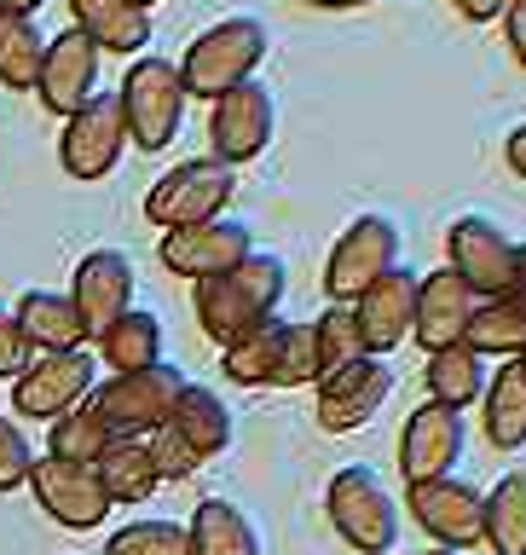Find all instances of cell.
Returning <instances> with one entry per match:
<instances>
[{
  "label": "cell",
  "mask_w": 526,
  "mask_h": 555,
  "mask_svg": "<svg viewBox=\"0 0 526 555\" xmlns=\"http://www.w3.org/2000/svg\"><path fill=\"white\" fill-rule=\"evenodd\" d=\"M290 289V267L267 249H255L249 260H238L232 272L220 278H203L197 289H191V307H197V324L208 341L232 347L238 336H249L255 324H267L278 301H284Z\"/></svg>",
  "instance_id": "1"
},
{
  "label": "cell",
  "mask_w": 526,
  "mask_h": 555,
  "mask_svg": "<svg viewBox=\"0 0 526 555\" xmlns=\"http://www.w3.org/2000/svg\"><path fill=\"white\" fill-rule=\"evenodd\" d=\"M267 47H272V35L249 12H232V17H220V24H208L197 41L185 47V59H180L185 93L191 99H220V93H232V87L255 81Z\"/></svg>",
  "instance_id": "2"
},
{
  "label": "cell",
  "mask_w": 526,
  "mask_h": 555,
  "mask_svg": "<svg viewBox=\"0 0 526 555\" xmlns=\"http://www.w3.org/2000/svg\"><path fill=\"white\" fill-rule=\"evenodd\" d=\"M324 509H330V527L342 532L347 550L394 555V544H399V503H394L388 486H382L376 468H364V463L336 468V480H330V492H324Z\"/></svg>",
  "instance_id": "3"
},
{
  "label": "cell",
  "mask_w": 526,
  "mask_h": 555,
  "mask_svg": "<svg viewBox=\"0 0 526 555\" xmlns=\"http://www.w3.org/2000/svg\"><path fill=\"white\" fill-rule=\"evenodd\" d=\"M116 99H121V116H128V139L139 151H163L174 145V133H180V121H185V81H180V64H168V59H139L128 64V76H121L116 87Z\"/></svg>",
  "instance_id": "4"
},
{
  "label": "cell",
  "mask_w": 526,
  "mask_h": 555,
  "mask_svg": "<svg viewBox=\"0 0 526 555\" xmlns=\"http://www.w3.org/2000/svg\"><path fill=\"white\" fill-rule=\"evenodd\" d=\"M238 197V173L215 163V156H191V163L168 168L163 180L145 191V220L163 232H185V225L220 220Z\"/></svg>",
  "instance_id": "5"
},
{
  "label": "cell",
  "mask_w": 526,
  "mask_h": 555,
  "mask_svg": "<svg viewBox=\"0 0 526 555\" xmlns=\"http://www.w3.org/2000/svg\"><path fill=\"white\" fill-rule=\"evenodd\" d=\"M185 393V371L180 364H151V371H128V376H111L104 388H93V405L111 428V440H145L174 416Z\"/></svg>",
  "instance_id": "6"
},
{
  "label": "cell",
  "mask_w": 526,
  "mask_h": 555,
  "mask_svg": "<svg viewBox=\"0 0 526 555\" xmlns=\"http://www.w3.org/2000/svg\"><path fill=\"white\" fill-rule=\"evenodd\" d=\"M399 249H406V232H399L394 215L347 220V232L336 237V249H330V260H324V295L342 301V307H354L382 272L399 267Z\"/></svg>",
  "instance_id": "7"
},
{
  "label": "cell",
  "mask_w": 526,
  "mask_h": 555,
  "mask_svg": "<svg viewBox=\"0 0 526 555\" xmlns=\"http://www.w3.org/2000/svg\"><path fill=\"white\" fill-rule=\"evenodd\" d=\"M128 116H121V99L116 93H93L76 116H64V133H59V163L69 180L81 185H99L111 180L128 156Z\"/></svg>",
  "instance_id": "8"
},
{
  "label": "cell",
  "mask_w": 526,
  "mask_h": 555,
  "mask_svg": "<svg viewBox=\"0 0 526 555\" xmlns=\"http://www.w3.org/2000/svg\"><path fill=\"white\" fill-rule=\"evenodd\" d=\"M446 255H451L446 267L458 272L480 301L521 284V243L503 232L498 220H486V215H458V220H451Z\"/></svg>",
  "instance_id": "9"
},
{
  "label": "cell",
  "mask_w": 526,
  "mask_h": 555,
  "mask_svg": "<svg viewBox=\"0 0 526 555\" xmlns=\"http://www.w3.org/2000/svg\"><path fill=\"white\" fill-rule=\"evenodd\" d=\"M272 133H278V99L267 81H243L232 93H220L215 111H208V156L226 168L255 163L272 145Z\"/></svg>",
  "instance_id": "10"
},
{
  "label": "cell",
  "mask_w": 526,
  "mask_h": 555,
  "mask_svg": "<svg viewBox=\"0 0 526 555\" xmlns=\"http://www.w3.org/2000/svg\"><path fill=\"white\" fill-rule=\"evenodd\" d=\"M406 509H411V520L440 550H458L463 555V550L486 544V492H480V486H469V480H458V475L411 486Z\"/></svg>",
  "instance_id": "11"
},
{
  "label": "cell",
  "mask_w": 526,
  "mask_h": 555,
  "mask_svg": "<svg viewBox=\"0 0 526 555\" xmlns=\"http://www.w3.org/2000/svg\"><path fill=\"white\" fill-rule=\"evenodd\" d=\"M93 353L76 347V353H35V364L12 382V411L17 416H41V423H59L64 411H76L87 393H93Z\"/></svg>",
  "instance_id": "12"
},
{
  "label": "cell",
  "mask_w": 526,
  "mask_h": 555,
  "mask_svg": "<svg viewBox=\"0 0 526 555\" xmlns=\"http://www.w3.org/2000/svg\"><path fill=\"white\" fill-rule=\"evenodd\" d=\"M463 446H469L463 411L423 399V405L406 416V434H399V475H406V486L440 480L463 463Z\"/></svg>",
  "instance_id": "13"
},
{
  "label": "cell",
  "mask_w": 526,
  "mask_h": 555,
  "mask_svg": "<svg viewBox=\"0 0 526 555\" xmlns=\"http://www.w3.org/2000/svg\"><path fill=\"white\" fill-rule=\"evenodd\" d=\"M249 255H255V232L232 215L185 225V232H163V267L174 278H191V284L232 272L238 260H249Z\"/></svg>",
  "instance_id": "14"
},
{
  "label": "cell",
  "mask_w": 526,
  "mask_h": 555,
  "mask_svg": "<svg viewBox=\"0 0 526 555\" xmlns=\"http://www.w3.org/2000/svg\"><path fill=\"white\" fill-rule=\"evenodd\" d=\"M133 260L121 249H93L81 255L76 278H69V301H76V319H81V336L99 341L121 312H133Z\"/></svg>",
  "instance_id": "15"
},
{
  "label": "cell",
  "mask_w": 526,
  "mask_h": 555,
  "mask_svg": "<svg viewBox=\"0 0 526 555\" xmlns=\"http://www.w3.org/2000/svg\"><path fill=\"white\" fill-rule=\"evenodd\" d=\"M29 492H35V503H41V509L59 520V527H69V532H93V527H104V515L116 509V503L104 498V486H99L93 468L64 463V457H35Z\"/></svg>",
  "instance_id": "16"
},
{
  "label": "cell",
  "mask_w": 526,
  "mask_h": 555,
  "mask_svg": "<svg viewBox=\"0 0 526 555\" xmlns=\"http://www.w3.org/2000/svg\"><path fill=\"white\" fill-rule=\"evenodd\" d=\"M388 393H394L388 359L364 353V359L347 364V371H336V376L319 382V428L354 434V428H364L382 405H388Z\"/></svg>",
  "instance_id": "17"
},
{
  "label": "cell",
  "mask_w": 526,
  "mask_h": 555,
  "mask_svg": "<svg viewBox=\"0 0 526 555\" xmlns=\"http://www.w3.org/2000/svg\"><path fill=\"white\" fill-rule=\"evenodd\" d=\"M475 312H480V295L469 289L451 267L423 272V278H416V324H411V341H423V353L458 347V341H469Z\"/></svg>",
  "instance_id": "18"
},
{
  "label": "cell",
  "mask_w": 526,
  "mask_h": 555,
  "mask_svg": "<svg viewBox=\"0 0 526 555\" xmlns=\"http://www.w3.org/2000/svg\"><path fill=\"white\" fill-rule=\"evenodd\" d=\"M99 59H104V52L87 41L76 24L47 41V59H41V76H35V93H41V104H47L52 116H76L81 104L99 93Z\"/></svg>",
  "instance_id": "19"
},
{
  "label": "cell",
  "mask_w": 526,
  "mask_h": 555,
  "mask_svg": "<svg viewBox=\"0 0 526 555\" xmlns=\"http://www.w3.org/2000/svg\"><path fill=\"white\" fill-rule=\"evenodd\" d=\"M416 278L411 267H394L382 272L371 289L354 301V319H359V336L376 359H388L399 341H411V324H416Z\"/></svg>",
  "instance_id": "20"
},
{
  "label": "cell",
  "mask_w": 526,
  "mask_h": 555,
  "mask_svg": "<svg viewBox=\"0 0 526 555\" xmlns=\"http://www.w3.org/2000/svg\"><path fill=\"white\" fill-rule=\"evenodd\" d=\"M17 330H24V341L35 353H76L87 341L81 336V319H76V301L59 289H24V301L12 307Z\"/></svg>",
  "instance_id": "21"
},
{
  "label": "cell",
  "mask_w": 526,
  "mask_h": 555,
  "mask_svg": "<svg viewBox=\"0 0 526 555\" xmlns=\"http://www.w3.org/2000/svg\"><path fill=\"white\" fill-rule=\"evenodd\" d=\"M69 24H76L99 52L151 47V12H139L133 0H69Z\"/></svg>",
  "instance_id": "22"
},
{
  "label": "cell",
  "mask_w": 526,
  "mask_h": 555,
  "mask_svg": "<svg viewBox=\"0 0 526 555\" xmlns=\"http://www.w3.org/2000/svg\"><path fill=\"white\" fill-rule=\"evenodd\" d=\"M168 428L208 463V457H220V451L232 446V405H226L215 388H203V382H185V393H180V405H174Z\"/></svg>",
  "instance_id": "23"
},
{
  "label": "cell",
  "mask_w": 526,
  "mask_h": 555,
  "mask_svg": "<svg viewBox=\"0 0 526 555\" xmlns=\"http://www.w3.org/2000/svg\"><path fill=\"white\" fill-rule=\"evenodd\" d=\"M191 555H260V527L232 498H203L185 520Z\"/></svg>",
  "instance_id": "24"
},
{
  "label": "cell",
  "mask_w": 526,
  "mask_h": 555,
  "mask_svg": "<svg viewBox=\"0 0 526 555\" xmlns=\"http://www.w3.org/2000/svg\"><path fill=\"white\" fill-rule=\"evenodd\" d=\"M423 382H428V399H434V405L469 411V405H480V393H486V382H492V371H486V359L475 353V347L458 341V347L428 353Z\"/></svg>",
  "instance_id": "25"
},
{
  "label": "cell",
  "mask_w": 526,
  "mask_h": 555,
  "mask_svg": "<svg viewBox=\"0 0 526 555\" xmlns=\"http://www.w3.org/2000/svg\"><path fill=\"white\" fill-rule=\"evenodd\" d=\"M469 347L480 359H515L526 347V284L503 289V295H486L475 324H469Z\"/></svg>",
  "instance_id": "26"
},
{
  "label": "cell",
  "mask_w": 526,
  "mask_h": 555,
  "mask_svg": "<svg viewBox=\"0 0 526 555\" xmlns=\"http://www.w3.org/2000/svg\"><path fill=\"white\" fill-rule=\"evenodd\" d=\"M93 475H99V486H104V498H111V503H145L156 486H163L145 440H111L99 451Z\"/></svg>",
  "instance_id": "27"
},
{
  "label": "cell",
  "mask_w": 526,
  "mask_h": 555,
  "mask_svg": "<svg viewBox=\"0 0 526 555\" xmlns=\"http://www.w3.org/2000/svg\"><path fill=\"white\" fill-rule=\"evenodd\" d=\"M99 353H104V364H111L116 376L151 371V364H163V319L145 312V307L121 312V319L99 336Z\"/></svg>",
  "instance_id": "28"
},
{
  "label": "cell",
  "mask_w": 526,
  "mask_h": 555,
  "mask_svg": "<svg viewBox=\"0 0 526 555\" xmlns=\"http://www.w3.org/2000/svg\"><path fill=\"white\" fill-rule=\"evenodd\" d=\"M480 405H486V440H492L498 451H521L526 446V376H521V364L510 359L503 371H492V382H486V393H480Z\"/></svg>",
  "instance_id": "29"
},
{
  "label": "cell",
  "mask_w": 526,
  "mask_h": 555,
  "mask_svg": "<svg viewBox=\"0 0 526 555\" xmlns=\"http://www.w3.org/2000/svg\"><path fill=\"white\" fill-rule=\"evenodd\" d=\"M284 336H290V319H272L267 324H255L249 336H238L232 347H226V376L238 382V388H272V376H278V359H284Z\"/></svg>",
  "instance_id": "30"
},
{
  "label": "cell",
  "mask_w": 526,
  "mask_h": 555,
  "mask_svg": "<svg viewBox=\"0 0 526 555\" xmlns=\"http://www.w3.org/2000/svg\"><path fill=\"white\" fill-rule=\"evenodd\" d=\"M41 59H47V35L35 29V17L0 12V87H12V93H35Z\"/></svg>",
  "instance_id": "31"
},
{
  "label": "cell",
  "mask_w": 526,
  "mask_h": 555,
  "mask_svg": "<svg viewBox=\"0 0 526 555\" xmlns=\"http://www.w3.org/2000/svg\"><path fill=\"white\" fill-rule=\"evenodd\" d=\"M486 550L492 555H526V468H510L486 492Z\"/></svg>",
  "instance_id": "32"
},
{
  "label": "cell",
  "mask_w": 526,
  "mask_h": 555,
  "mask_svg": "<svg viewBox=\"0 0 526 555\" xmlns=\"http://www.w3.org/2000/svg\"><path fill=\"white\" fill-rule=\"evenodd\" d=\"M47 428H52L47 434V457H64V463H81V468H93L99 451L111 446V428H104L93 393H87L76 411H64L59 423H47Z\"/></svg>",
  "instance_id": "33"
},
{
  "label": "cell",
  "mask_w": 526,
  "mask_h": 555,
  "mask_svg": "<svg viewBox=\"0 0 526 555\" xmlns=\"http://www.w3.org/2000/svg\"><path fill=\"white\" fill-rule=\"evenodd\" d=\"M312 353H319V382H324V376H336V371H347L354 359L371 353V347H364V336H359L354 307L330 301L319 319H312Z\"/></svg>",
  "instance_id": "34"
},
{
  "label": "cell",
  "mask_w": 526,
  "mask_h": 555,
  "mask_svg": "<svg viewBox=\"0 0 526 555\" xmlns=\"http://www.w3.org/2000/svg\"><path fill=\"white\" fill-rule=\"evenodd\" d=\"M99 555H191V532L180 520H128V527H116L104 538Z\"/></svg>",
  "instance_id": "35"
},
{
  "label": "cell",
  "mask_w": 526,
  "mask_h": 555,
  "mask_svg": "<svg viewBox=\"0 0 526 555\" xmlns=\"http://www.w3.org/2000/svg\"><path fill=\"white\" fill-rule=\"evenodd\" d=\"M307 382H319V353H312V324H290V336H284V359H278L272 388H307Z\"/></svg>",
  "instance_id": "36"
},
{
  "label": "cell",
  "mask_w": 526,
  "mask_h": 555,
  "mask_svg": "<svg viewBox=\"0 0 526 555\" xmlns=\"http://www.w3.org/2000/svg\"><path fill=\"white\" fill-rule=\"evenodd\" d=\"M29 468H35V451L24 440V423H17V416H0V492L29 486Z\"/></svg>",
  "instance_id": "37"
},
{
  "label": "cell",
  "mask_w": 526,
  "mask_h": 555,
  "mask_svg": "<svg viewBox=\"0 0 526 555\" xmlns=\"http://www.w3.org/2000/svg\"><path fill=\"white\" fill-rule=\"evenodd\" d=\"M145 446H151V463H156V475H163V480H191V475L203 468V457H197V451H191L168 423L156 428V434H145Z\"/></svg>",
  "instance_id": "38"
},
{
  "label": "cell",
  "mask_w": 526,
  "mask_h": 555,
  "mask_svg": "<svg viewBox=\"0 0 526 555\" xmlns=\"http://www.w3.org/2000/svg\"><path fill=\"white\" fill-rule=\"evenodd\" d=\"M29 364H35V347L24 341V330H17V319H12V312L7 307H0V376H24L29 371Z\"/></svg>",
  "instance_id": "39"
},
{
  "label": "cell",
  "mask_w": 526,
  "mask_h": 555,
  "mask_svg": "<svg viewBox=\"0 0 526 555\" xmlns=\"http://www.w3.org/2000/svg\"><path fill=\"white\" fill-rule=\"evenodd\" d=\"M503 29H510V47H515V64L526 69V0H515L510 12H503Z\"/></svg>",
  "instance_id": "40"
},
{
  "label": "cell",
  "mask_w": 526,
  "mask_h": 555,
  "mask_svg": "<svg viewBox=\"0 0 526 555\" xmlns=\"http://www.w3.org/2000/svg\"><path fill=\"white\" fill-rule=\"evenodd\" d=\"M451 7H458L469 24H492V17L510 12V0H451Z\"/></svg>",
  "instance_id": "41"
},
{
  "label": "cell",
  "mask_w": 526,
  "mask_h": 555,
  "mask_svg": "<svg viewBox=\"0 0 526 555\" xmlns=\"http://www.w3.org/2000/svg\"><path fill=\"white\" fill-rule=\"evenodd\" d=\"M503 156H510V168H515L521 180H526V121H521V128L510 133V145H503Z\"/></svg>",
  "instance_id": "42"
},
{
  "label": "cell",
  "mask_w": 526,
  "mask_h": 555,
  "mask_svg": "<svg viewBox=\"0 0 526 555\" xmlns=\"http://www.w3.org/2000/svg\"><path fill=\"white\" fill-rule=\"evenodd\" d=\"M307 7H319V12H359V7H376V0H307Z\"/></svg>",
  "instance_id": "43"
},
{
  "label": "cell",
  "mask_w": 526,
  "mask_h": 555,
  "mask_svg": "<svg viewBox=\"0 0 526 555\" xmlns=\"http://www.w3.org/2000/svg\"><path fill=\"white\" fill-rule=\"evenodd\" d=\"M41 7H47V0H0V12H24V17H35Z\"/></svg>",
  "instance_id": "44"
},
{
  "label": "cell",
  "mask_w": 526,
  "mask_h": 555,
  "mask_svg": "<svg viewBox=\"0 0 526 555\" xmlns=\"http://www.w3.org/2000/svg\"><path fill=\"white\" fill-rule=\"evenodd\" d=\"M411 555H458V550H440V544H428V550H411Z\"/></svg>",
  "instance_id": "45"
},
{
  "label": "cell",
  "mask_w": 526,
  "mask_h": 555,
  "mask_svg": "<svg viewBox=\"0 0 526 555\" xmlns=\"http://www.w3.org/2000/svg\"><path fill=\"white\" fill-rule=\"evenodd\" d=\"M521 284H526V243H521Z\"/></svg>",
  "instance_id": "46"
},
{
  "label": "cell",
  "mask_w": 526,
  "mask_h": 555,
  "mask_svg": "<svg viewBox=\"0 0 526 555\" xmlns=\"http://www.w3.org/2000/svg\"><path fill=\"white\" fill-rule=\"evenodd\" d=\"M515 364H521V376H526V347H521V353H515Z\"/></svg>",
  "instance_id": "47"
},
{
  "label": "cell",
  "mask_w": 526,
  "mask_h": 555,
  "mask_svg": "<svg viewBox=\"0 0 526 555\" xmlns=\"http://www.w3.org/2000/svg\"><path fill=\"white\" fill-rule=\"evenodd\" d=\"M133 7H139V12H151V7H156V0H133Z\"/></svg>",
  "instance_id": "48"
},
{
  "label": "cell",
  "mask_w": 526,
  "mask_h": 555,
  "mask_svg": "<svg viewBox=\"0 0 526 555\" xmlns=\"http://www.w3.org/2000/svg\"><path fill=\"white\" fill-rule=\"evenodd\" d=\"M510 7H515V0H510Z\"/></svg>",
  "instance_id": "49"
}]
</instances>
